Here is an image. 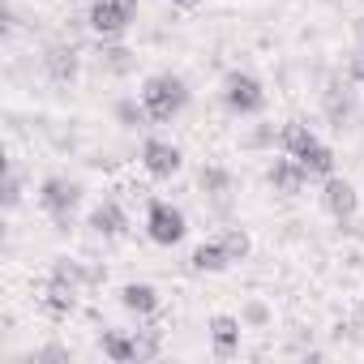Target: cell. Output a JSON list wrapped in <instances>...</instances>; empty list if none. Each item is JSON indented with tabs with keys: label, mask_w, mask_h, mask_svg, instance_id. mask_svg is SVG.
<instances>
[{
	"label": "cell",
	"mask_w": 364,
	"mask_h": 364,
	"mask_svg": "<svg viewBox=\"0 0 364 364\" xmlns=\"http://www.w3.org/2000/svg\"><path fill=\"white\" fill-rule=\"evenodd\" d=\"M137 95H141V103L150 112V124H167L189 107V82L180 73H150Z\"/></svg>",
	"instance_id": "1"
},
{
	"label": "cell",
	"mask_w": 364,
	"mask_h": 364,
	"mask_svg": "<svg viewBox=\"0 0 364 364\" xmlns=\"http://www.w3.org/2000/svg\"><path fill=\"white\" fill-rule=\"evenodd\" d=\"M35 202H39V210L52 219L56 232H69V228L77 223L82 185H77V180H69V176H48L43 185H39V193H35Z\"/></svg>",
	"instance_id": "2"
},
{
	"label": "cell",
	"mask_w": 364,
	"mask_h": 364,
	"mask_svg": "<svg viewBox=\"0 0 364 364\" xmlns=\"http://www.w3.org/2000/svg\"><path fill=\"white\" fill-rule=\"evenodd\" d=\"M219 99H223V107H228L232 116H262V112H266V86H262V77H253L249 69L223 73Z\"/></svg>",
	"instance_id": "3"
},
{
	"label": "cell",
	"mask_w": 364,
	"mask_h": 364,
	"mask_svg": "<svg viewBox=\"0 0 364 364\" xmlns=\"http://www.w3.org/2000/svg\"><path fill=\"white\" fill-rule=\"evenodd\" d=\"M185 236H189L185 210L171 206V202H163V198H150V206H146V240L159 245V249H176Z\"/></svg>",
	"instance_id": "4"
},
{
	"label": "cell",
	"mask_w": 364,
	"mask_h": 364,
	"mask_svg": "<svg viewBox=\"0 0 364 364\" xmlns=\"http://www.w3.org/2000/svg\"><path fill=\"white\" fill-rule=\"evenodd\" d=\"M321 206H326V215L334 219V223H351L355 219V210H360V189L351 185L347 176H326L321 180Z\"/></svg>",
	"instance_id": "5"
},
{
	"label": "cell",
	"mask_w": 364,
	"mask_h": 364,
	"mask_svg": "<svg viewBox=\"0 0 364 364\" xmlns=\"http://www.w3.org/2000/svg\"><path fill=\"white\" fill-rule=\"evenodd\" d=\"M141 167L154 180H171V176H180V167H185V150L176 141H167V137H146L141 141Z\"/></svg>",
	"instance_id": "6"
},
{
	"label": "cell",
	"mask_w": 364,
	"mask_h": 364,
	"mask_svg": "<svg viewBox=\"0 0 364 364\" xmlns=\"http://www.w3.org/2000/svg\"><path fill=\"white\" fill-rule=\"evenodd\" d=\"M137 18H129L120 9V0H90V9H86V26L95 39H120Z\"/></svg>",
	"instance_id": "7"
},
{
	"label": "cell",
	"mask_w": 364,
	"mask_h": 364,
	"mask_svg": "<svg viewBox=\"0 0 364 364\" xmlns=\"http://www.w3.org/2000/svg\"><path fill=\"white\" fill-rule=\"evenodd\" d=\"M266 185L279 193V198H300L304 185H309V167L291 154H279L270 167H266Z\"/></svg>",
	"instance_id": "8"
},
{
	"label": "cell",
	"mask_w": 364,
	"mask_h": 364,
	"mask_svg": "<svg viewBox=\"0 0 364 364\" xmlns=\"http://www.w3.org/2000/svg\"><path fill=\"white\" fill-rule=\"evenodd\" d=\"M198 189H202V198H206L219 215H228V210H232V193H236V176H232L228 167H219V163H202Z\"/></svg>",
	"instance_id": "9"
},
{
	"label": "cell",
	"mask_w": 364,
	"mask_h": 364,
	"mask_svg": "<svg viewBox=\"0 0 364 364\" xmlns=\"http://www.w3.org/2000/svg\"><path fill=\"white\" fill-rule=\"evenodd\" d=\"M116 300H120V309H124L129 317H137V321H150V317L163 309V296H159L154 283H124V287L116 291Z\"/></svg>",
	"instance_id": "10"
},
{
	"label": "cell",
	"mask_w": 364,
	"mask_h": 364,
	"mask_svg": "<svg viewBox=\"0 0 364 364\" xmlns=\"http://www.w3.org/2000/svg\"><path fill=\"white\" fill-rule=\"evenodd\" d=\"M43 73H48L56 86H73L77 73H82V56H77V48H69V43H52V48L43 52Z\"/></svg>",
	"instance_id": "11"
},
{
	"label": "cell",
	"mask_w": 364,
	"mask_h": 364,
	"mask_svg": "<svg viewBox=\"0 0 364 364\" xmlns=\"http://www.w3.org/2000/svg\"><path fill=\"white\" fill-rule=\"evenodd\" d=\"M351 82H330L326 90H321V112H326V120H330V129H347L351 124V116H355V95L347 90Z\"/></svg>",
	"instance_id": "12"
},
{
	"label": "cell",
	"mask_w": 364,
	"mask_h": 364,
	"mask_svg": "<svg viewBox=\"0 0 364 364\" xmlns=\"http://www.w3.org/2000/svg\"><path fill=\"white\" fill-rule=\"evenodd\" d=\"M86 228H90L95 236H103V240H120V236L129 232V215H124V206H120L116 198H103V202L90 210Z\"/></svg>",
	"instance_id": "13"
},
{
	"label": "cell",
	"mask_w": 364,
	"mask_h": 364,
	"mask_svg": "<svg viewBox=\"0 0 364 364\" xmlns=\"http://www.w3.org/2000/svg\"><path fill=\"white\" fill-rule=\"evenodd\" d=\"M206 330H210V347H215L219 360H232V355L240 351V334H245V321H240V317L215 313V317L206 321Z\"/></svg>",
	"instance_id": "14"
},
{
	"label": "cell",
	"mask_w": 364,
	"mask_h": 364,
	"mask_svg": "<svg viewBox=\"0 0 364 364\" xmlns=\"http://www.w3.org/2000/svg\"><path fill=\"white\" fill-rule=\"evenodd\" d=\"M77 296H82V287H77V283H65V279L48 274L39 304H43V313H52V317H69V313L77 309Z\"/></svg>",
	"instance_id": "15"
},
{
	"label": "cell",
	"mask_w": 364,
	"mask_h": 364,
	"mask_svg": "<svg viewBox=\"0 0 364 364\" xmlns=\"http://www.w3.org/2000/svg\"><path fill=\"white\" fill-rule=\"evenodd\" d=\"M99 347H103V355H107L112 364H133V360H141L137 334H129V330H103Z\"/></svg>",
	"instance_id": "16"
},
{
	"label": "cell",
	"mask_w": 364,
	"mask_h": 364,
	"mask_svg": "<svg viewBox=\"0 0 364 364\" xmlns=\"http://www.w3.org/2000/svg\"><path fill=\"white\" fill-rule=\"evenodd\" d=\"M228 266H232V262H228L219 236H215V240H202V245L189 253V270H193V274H223Z\"/></svg>",
	"instance_id": "17"
},
{
	"label": "cell",
	"mask_w": 364,
	"mask_h": 364,
	"mask_svg": "<svg viewBox=\"0 0 364 364\" xmlns=\"http://www.w3.org/2000/svg\"><path fill=\"white\" fill-rule=\"evenodd\" d=\"M317 141H321V137H317L304 120H291V124L279 129V146H283V154H291V159H300V154H304L309 146H317Z\"/></svg>",
	"instance_id": "18"
},
{
	"label": "cell",
	"mask_w": 364,
	"mask_h": 364,
	"mask_svg": "<svg viewBox=\"0 0 364 364\" xmlns=\"http://www.w3.org/2000/svg\"><path fill=\"white\" fill-rule=\"evenodd\" d=\"M99 65H103V73L124 77V73H133V69H137V56H133L129 48H120V43L103 39V48H99Z\"/></svg>",
	"instance_id": "19"
},
{
	"label": "cell",
	"mask_w": 364,
	"mask_h": 364,
	"mask_svg": "<svg viewBox=\"0 0 364 364\" xmlns=\"http://www.w3.org/2000/svg\"><path fill=\"white\" fill-rule=\"evenodd\" d=\"M219 245H223V253H228L232 266L245 262V257L253 253V236H249L245 228H223V232H219Z\"/></svg>",
	"instance_id": "20"
},
{
	"label": "cell",
	"mask_w": 364,
	"mask_h": 364,
	"mask_svg": "<svg viewBox=\"0 0 364 364\" xmlns=\"http://www.w3.org/2000/svg\"><path fill=\"white\" fill-rule=\"evenodd\" d=\"M116 124H120V129H141V124H150V112H146L141 95H137V99H116Z\"/></svg>",
	"instance_id": "21"
},
{
	"label": "cell",
	"mask_w": 364,
	"mask_h": 364,
	"mask_svg": "<svg viewBox=\"0 0 364 364\" xmlns=\"http://www.w3.org/2000/svg\"><path fill=\"white\" fill-rule=\"evenodd\" d=\"M300 163L309 167V176H334V150L326 146V141H317V146H309L304 154H300Z\"/></svg>",
	"instance_id": "22"
},
{
	"label": "cell",
	"mask_w": 364,
	"mask_h": 364,
	"mask_svg": "<svg viewBox=\"0 0 364 364\" xmlns=\"http://www.w3.org/2000/svg\"><path fill=\"white\" fill-rule=\"evenodd\" d=\"M137 334V347H141V360H154L159 351H163V326L159 321H146L141 330H133Z\"/></svg>",
	"instance_id": "23"
},
{
	"label": "cell",
	"mask_w": 364,
	"mask_h": 364,
	"mask_svg": "<svg viewBox=\"0 0 364 364\" xmlns=\"http://www.w3.org/2000/svg\"><path fill=\"white\" fill-rule=\"evenodd\" d=\"M31 360H35V364H69L73 351H69L65 343H43L39 351H31Z\"/></svg>",
	"instance_id": "24"
},
{
	"label": "cell",
	"mask_w": 364,
	"mask_h": 364,
	"mask_svg": "<svg viewBox=\"0 0 364 364\" xmlns=\"http://www.w3.org/2000/svg\"><path fill=\"white\" fill-rule=\"evenodd\" d=\"M240 321H245V330H262V326H270V309L262 300H249L240 309Z\"/></svg>",
	"instance_id": "25"
},
{
	"label": "cell",
	"mask_w": 364,
	"mask_h": 364,
	"mask_svg": "<svg viewBox=\"0 0 364 364\" xmlns=\"http://www.w3.org/2000/svg\"><path fill=\"white\" fill-rule=\"evenodd\" d=\"M22 206V176H18V167H9V176H5V210H18Z\"/></svg>",
	"instance_id": "26"
},
{
	"label": "cell",
	"mask_w": 364,
	"mask_h": 364,
	"mask_svg": "<svg viewBox=\"0 0 364 364\" xmlns=\"http://www.w3.org/2000/svg\"><path fill=\"white\" fill-rule=\"evenodd\" d=\"M347 82L351 86H364V43L347 56Z\"/></svg>",
	"instance_id": "27"
},
{
	"label": "cell",
	"mask_w": 364,
	"mask_h": 364,
	"mask_svg": "<svg viewBox=\"0 0 364 364\" xmlns=\"http://www.w3.org/2000/svg\"><path fill=\"white\" fill-rule=\"evenodd\" d=\"M120 9H124L129 18H137V9H141V0H120Z\"/></svg>",
	"instance_id": "28"
},
{
	"label": "cell",
	"mask_w": 364,
	"mask_h": 364,
	"mask_svg": "<svg viewBox=\"0 0 364 364\" xmlns=\"http://www.w3.org/2000/svg\"><path fill=\"white\" fill-rule=\"evenodd\" d=\"M176 9H198V0H171Z\"/></svg>",
	"instance_id": "29"
}]
</instances>
